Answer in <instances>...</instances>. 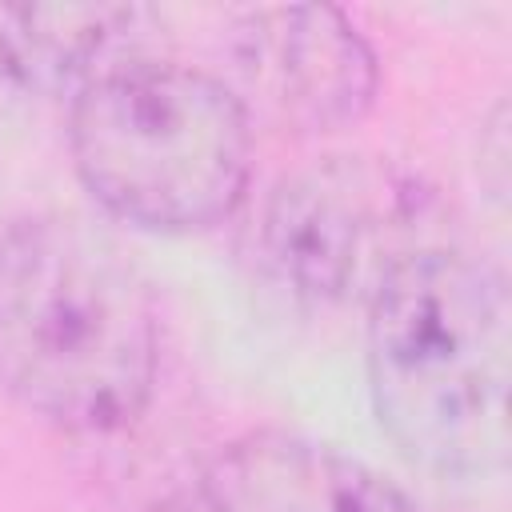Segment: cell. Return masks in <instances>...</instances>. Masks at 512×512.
Masks as SVG:
<instances>
[{
	"instance_id": "cell-1",
	"label": "cell",
	"mask_w": 512,
	"mask_h": 512,
	"mask_svg": "<svg viewBox=\"0 0 512 512\" xmlns=\"http://www.w3.org/2000/svg\"><path fill=\"white\" fill-rule=\"evenodd\" d=\"M156 308L120 244L80 216L0 236V380L68 432H120L152 400Z\"/></svg>"
},
{
	"instance_id": "cell-2",
	"label": "cell",
	"mask_w": 512,
	"mask_h": 512,
	"mask_svg": "<svg viewBox=\"0 0 512 512\" xmlns=\"http://www.w3.org/2000/svg\"><path fill=\"white\" fill-rule=\"evenodd\" d=\"M368 392L392 444L436 476L476 480L508 456L512 308L504 276L432 244L364 304Z\"/></svg>"
},
{
	"instance_id": "cell-3",
	"label": "cell",
	"mask_w": 512,
	"mask_h": 512,
	"mask_svg": "<svg viewBox=\"0 0 512 512\" xmlns=\"http://www.w3.org/2000/svg\"><path fill=\"white\" fill-rule=\"evenodd\" d=\"M68 144L84 188L148 232H200L248 184L252 116L212 72L120 60L72 96Z\"/></svg>"
},
{
	"instance_id": "cell-4",
	"label": "cell",
	"mask_w": 512,
	"mask_h": 512,
	"mask_svg": "<svg viewBox=\"0 0 512 512\" xmlns=\"http://www.w3.org/2000/svg\"><path fill=\"white\" fill-rule=\"evenodd\" d=\"M432 192L376 156H320L280 176L260 212L268 268L296 296L368 304L416 252L432 248Z\"/></svg>"
},
{
	"instance_id": "cell-5",
	"label": "cell",
	"mask_w": 512,
	"mask_h": 512,
	"mask_svg": "<svg viewBox=\"0 0 512 512\" xmlns=\"http://www.w3.org/2000/svg\"><path fill=\"white\" fill-rule=\"evenodd\" d=\"M232 60L256 108L292 132L356 124L376 96V56L328 4L248 8L232 24Z\"/></svg>"
},
{
	"instance_id": "cell-6",
	"label": "cell",
	"mask_w": 512,
	"mask_h": 512,
	"mask_svg": "<svg viewBox=\"0 0 512 512\" xmlns=\"http://www.w3.org/2000/svg\"><path fill=\"white\" fill-rule=\"evenodd\" d=\"M204 512H416L368 464L288 432L228 440L204 472Z\"/></svg>"
},
{
	"instance_id": "cell-7",
	"label": "cell",
	"mask_w": 512,
	"mask_h": 512,
	"mask_svg": "<svg viewBox=\"0 0 512 512\" xmlns=\"http://www.w3.org/2000/svg\"><path fill=\"white\" fill-rule=\"evenodd\" d=\"M148 20L128 4H0V84L24 96H76L120 64Z\"/></svg>"
}]
</instances>
